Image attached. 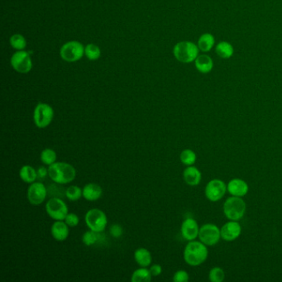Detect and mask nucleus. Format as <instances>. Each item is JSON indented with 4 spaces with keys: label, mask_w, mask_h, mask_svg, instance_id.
Instances as JSON below:
<instances>
[{
    "label": "nucleus",
    "mask_w": 282,
    "mask_h": 282,
    "mask_svg": "<svg viewBox=\"0 0 282 282\" xmlns=\"http://www.w3.org/2000/svg\"><path fill=\"white\" fill-rule=\"evenodd\" d=\"M48 176L51 181L59 185L72 182L77 177V170L65 161H56L48 167Z\"/></svg>",
    "instance_id": "obj_1"
},
{
    "label": "nucleus",
    "mask_w": 282,
    "mask_h": 282,
    "mask_svg": "<svg viewBox=\"0 0 282 282\" xmlns=\"http://www.w3.org/2000/svg\"><path fill=\"white\" fill-rule=\"evenodd\" d=\"M209 256L207 246L201 241H189L184 249L183 257L187 265L198 266L203 264Z\"/></svg>",
    "instance_id": "obj_2"
},
{
    "label": "nucleus",
    "mask_w": 282,
    "mask_h": 282,
    "mask_svg": "<svg viewBox=\"0 0 282 282\" xmlns=\"http://www.w3.org/2000/svg\"><path fill=\"white\" fill-rule=\"evenodd\" d=\"M247 204L243 198L230 196L223 203V210L225 217L229 220L239 221L246 214Z\"/></svg>",
    "instance_id": "obj_3"
},
{
    "label": "nucleus",
    "mask_w": 282,
    "mask_h": 282,
    "mask_svg": "<svg viewBox=\"0 0 282 282\" xmlns=\"http://www.w3.org/2000/svg\"><path fill=\"white\" fill-rule=\"evenodd\" d=\"M200 49L198 45L189 41H183L175 44L173 48V54L175 59L182 63H191L195 62L199 56Z\"/></svg>",
    "instance_id": "obj_4"
},
{
    "label": "nucleus",
    "mask_w": 282,
    "mask_h": 282,
    "mask_svg": "<svg viewBox=\"0 0 282 282\" xmlns=\"http://www.w3.org/2000/svg\"><path fill=\"white\" fill-rule=\"evenodd\" d=\"M85 221L89 229L99 234L105 231L107 227L108 218L106 214L97 208L90 209L86 212Z\"/></svg>",
    "instance_id": "obj_5"
},
{
    "label": "nucleus",
    "mask_w": 282,
    "mask_h": 282,
    "mask_svg": "<svg viewBox=\"0 0 282 282\" xmlns=\"http://www.w3.org/2000/svg\"><path fill=\"white\" fill-rule=\"evenodd\" d=\"M54 110L46 103H38L33 111V122L36 127L43 129L51 125L54 119Z\"/></svg>",
    "instance_id": "obj_6"
},
{
    "label": "nucleus",
    "mask_w": 282,
    "mask_h": 282,
    "mask_svg": "<svg viewBox=\"0 0 282 282\" xmlns=\"http://www.w3.org/2000/svg\"><path fill=\"white\" fill-rule=\"evenodd\" d=\"M85 55V47L77 41L65 43L60 50V56L65 62L76 63Z\"/></svg>",
    "instance_id": "obj_7"
},
{
    "label": "nucleus",
    "mask_w": 282,
    "mask_h": 282,
    "mask_svg": "<svg viewBox=\"0 0 282 282\" xmlns=\"http://www.w3.org/2000/svg\"><path fill=\"white\" fill-rule=\"evenodd\" d=\"M46 212L52 219L64 220L69 213L65 201L59 197H52L46 204Z\"/></svg>",
    "instance_id": "obj_8"
},
{
    "label": "nucleus",
    "mask_w": 282,
    "mask_h": 282,
    "mask_svg": "<svg viewBox=\"0 0 282 282\" xmlns=\"http://www.w3.org/2000/svg\"><path fill=\"white\" fill-rule=\"evenodd\" d=\"M198 237L200 241L204 244H205L207 247L216 245L221 239L220 229L214 223H204L200 227Z\"/></svg>",
    "instance_id": "obj_9"
},
{
    "label": "nucleus",
    "mask_w": 282,
    "mask_h": 282,
    "mask_svg": "<svg viewBox=\"0 0 282 282\" xmlns=\"http://www.w3.org/2000/svg\"><path fill=\"white\" fill-rule=\"evenodd\" d=\"M227 185L220 179H214L209 181L204 189V195L207 200L211 202H218L225 195Z\"/></svg>",
    "instance_id": "obj_10"
},
{
    "label": "nucleus",
    "mask_w": 282,
    "mask_h": 282,
    "mask_svg": "<svg viewBox=\"0 0 282 282\" xmlns=\"http://www.w3.org/2000/svg\"><path fill=\"white\" fill-rule=\"evenodd\" d=\"M10 62L12 67L18 73H29L32 68V62L28 51H17L12 56Z\"/></svg>",
    "instance_id": "obj_11"
},
{
    "label": "nucleus",
    "mask_w": 282,
    "mask_h": 282,
    "mask_svg": "<svg viewBox=\"0 0 282 282\" xmlns=\"http://www.w3.org/2000/svg\"><path fill=\"white\" fill-rule=\"evenodd\" d=\"M47 189L44 184L40 181H35L30 184L27 192V197L29 203L32 205H40L46 201Z\"/></svg>",
    "instance_id": "obj_12"
},
{
    "label": "nucleus",
    "mask_w": 282,
    "mask_h": 282,
    "mask_svg": "<svg viewBox=\"0 0 282 282\" xmlns=\"http://www.w3.org/2000/svg\"><path fill=\"white\" fill-rule=\"evenodd\" d=\"M221 238L226 242H233L237 239L242 234V226L238 221L229 220L220 229Z\"/></svg>",
    "instance_id": "obj_13"
},
{
    "label": "nucleus",
    "mask_w": 282,
    "mask_h": 282,
    "mask_svg": "<svg viewBox=\"0 0 282 282\" xmlns=\"http://www.w3.org/2000/svg\"><path fill=\"white\" fill-rule=\"evenodd\" d=\"M200 227L198 225L197 221L193 218H187L184 220L181 224V233L184 239L188 242L195 240L199 237Z\"/></svg>",
    "instance_id": "obj_14"
},
{
    "label": "nucleus",
    "mask_w": 282,
    "mask_h": 282,
    "mask_svg": "<svg viewBox=\"0 0 282 282\" xmlns=\"http://www.w3.org/2000/svg\"><path fill=\"white\" fill-rule=\"evenodd\" d=\"M249 184L239 178L232 179L231 181H229V183L227 184V191L229 192L232 196L243 198L249 193Z\"/></svg>",
    "instance_id": "obj_15"
},
{
    "label": "nucleus",
    "mask_w": 282,
    "mask_h": 282,
    "mask_svg": "<svg viewBox=\"0 0 282 282\" xmlns=\"http://www.w3.org/2000/svg\"><path fill=\"white\" fill-rule=\"evenodd\" d=\"M69 226L66 224L64 220H57L55 221L51 227V236L54 239L58 242H63L67 239L70 235Z\"/></svg>",
    "instance_id": "obj_16"
},
{
    "label": "nucleus",
    "mask_w": 282,
    "mask_h": 282,
    "mask_svg": "<svg viewBox=\"0 0 282 282\" xmlns=\"http://www.w3.org/2000/svg\"><path fill=\"white\" fill-rule=\"evenodd\" d=\"M183 179L189 187H197L201 184L202 174L197 167L189 166L184 170Z\"/></svg>",
    "instance_id": "obj_17"
},
{
    "label": "nucleus",
    "mask_w": 282,
    "mask_h": 282,
    "mask_svg": "<svg viewBox=\"0 0 282 282\" xmlns=\"http://www.w3.org/2000/svg\"><path fill=\"white\" fill-rule=\"evenodd\" d=\"M103 195L102 187L96 183H88L83 188V198L87 201H98Z\"/></svg>",
    "instance_id": "obj_18"
},
{
    "label": "nucleus",
    "mask_w": 282,
    "mask_h": 282,
    "mask_svg": "<svg viewBox=\"0 0 282 282\" xmlns=\"http://www.w3.org/2000/svg\"><path fill=\"white\" fill-rule=\"evenodd\" d=\"M134 260L139 266L147 267L152 264L153 256L148 249L139 248L134 251Z\"/></svg>",
    "instance_id": "obj_19"
},
{
    "label": "nucleus",
    "mask_w": 282,
    "mask_h": 282,
    "mask_svg": "<svg viewBox=\"0 0 282 282\" xmlns=\"http://www.w3.org/2000/svg\"><path fill=\"white\" fill-rule=\"evenodd\" d=\"M195 68L199 72L202 74H208L213 70L214 67V62L211 57L203 54L199 55L195 61Z\"/></svg>",
    "instance_id": "obj_20"
},
{
    "label": "nucleus",
    "mask_w": 282,
    "mask_h": 282,
    "mask_svg": "<svg viewBox=\"0 0 282 282\" xmlns=\"http://www.w3.org/2000/svg\"><path fill=\"white\" fill-rule=\"evenodd\" d=\"M19 177L25 183H33L37 181V170L30 165H24L20 168Z\"/></svg>",
    "instance_id": "obj_21"
},
{
    "label": "nucleus",
    "mask_w": 282,
    "mask_h": 282,
    "mask_svg": "<svg viewBox=\"0 0 282 282\" xmlns=\"http://www.w3.org/2000/svg\"><path fill=\"white\" fill-rule=\"evenodd\" d=\"M215 38L211 33H204L198 40V47L200 51L208 52L215 47Z\"/></svg>",
    "instance_id": "obj_22"
},
{
    "label": "nucleus",
    "mask_w": 282,
    "mask_h": 282,
    "mask_svg": "<svg viewBox=\"0 0 282 282\" xmlns=\"http://www.w3.org/2000/svg\"><path fill=\"white\" fill-rule=\"evenodd\" d=\"M215 51L220 58L229 59L234 56L235 49L230 43L226 42V41H223V42L218 43L216 47H215Z\"/></svg>",
    "instance_id": "obj_23"
},
{
    "label": "nucleus",
    "mask_w": 282,
    "mask_h": 282,
    "mask_svg": "<svg viewBox=\"0 0 282 282\" xmlns=\"http://www.w3.org/2000/svg\"><path fill=\"white\" fill-rule=\"evenodd\" d=\"M153 275L147 267H140L133 271L131 277L132 282H149L153 280Z\"/></svg>",
    "instance_id": "obj_24"
},
{
    "label": "nucleus",
    "mask_w": 282,
    "mask_h": 282,
    "mask_svg": "<svg viewBox=\"0 0 282 282\" xmlns=\"http://www.w3.org/2000/svg\"><path fill=\"white\" fill-rule=\"evenodd\" d=\"M57 153L52 148H49V147L45 148L40 154V160L43 162V165L47 167L55 163L57 161Z\"/></svg>",
    "instance_id": "obj_25"
},
{
    "label": "nucleus",
    "mask_w": 282,
    "mask_h": 282,
    "mask_svg": "<svg viewBox=\"0 0 282 282\" xmlns=\"http://www.w3.org/2000/svg\"><path fill=\"white\" fill-rule=\"evenodd\" d=\"M180 160H181V163L187 167L194 166V164L197 160V156L193 150L185 149L180 154Z\"/></svg>",
    "instance_id": "obj_26"
},
{
    "label": "nucleus",
    "mask_w": 282,
    "mask_h": 282,
    "mask_svg": "<svg viewBox=\"0 0 282 282\" xmlns=\"http://www.w3.org/2000/svg\"><path fill=\"white\" fill-rule=\"evenodd\" d=\"M10 45L12 47L15 48L17 51H23L27 47V41L25 37H23L21 34H14L10 37Z\"/></svg>",
    "instance_id": "obj_27"
},
{
    "label": "nucleus",
    "mask_w": 282,
    "mask_h": 282,
    "mask_svg": "<svg viewBox=\"0 0 282 282\" xmlns=\"http://www.w3.org/2000/svg\"><path fill=\"white\" fill-rule=\"evenodd\" d=\"M65 197L70 201H79L83 197V189L77 186H71L65 189Z\"/></svg>",
    "instance_id": "obj_28"
},
{
    "label": "nucleus",
    "mask_w": 282,
    "mask_h": 282,
    "mask_svg": "<svg viewBox=\"0 0 282 282\" xmlns=\"http://www.w3.org/2000/svg\"><path fill=\"white\" fill-rule=\"evenodd\" d=\"M85 55L88 59L91 61H96L101 56V51L98 46L91 43L85 47Z\"/></svg>",
    "instance_id": "obj_29"
},
{
    "label": "nucleus",
    "mask_w": 282,
    "mask_h": 282,
    "mask_svg": "<svg viewBox=\"0 0 282 282\" xmlns=\"http://www.w3.org/2000/svg\"><path fill=\"white\" fill-rule=\"evenodd\" d=\"M225 279V272L220 266H215L209 271V280L211 282H222Z\"/></svg>",
    "instance_id": "obj_30"
},
{
    "label": "nucleus",
    "mask_w": 282,
    "mask_h": 282,
    "mask_svg": "<svg viewBox=\"0 0 282 282\" xmlns=\"http://www.w3.org/2000/svg\"><path fill=\"white\" fill-rule=\"evenodd\" d=\"M99 234V233H96L90 229L89 231L84 233V235L82 236V242L87 247L94 245L99 240V237H98Z\"/></svg>",
    "instance_id": "obj_31"
},
{
    "label": "nucleus",
    "mask_w": 282,
    "mask_h": 282,
    "mask_svg": "<svg viewBox=\"0 0 282 282\" xmlns=\"http://www.w3.org/2000/svg\"><path fill=\"white\" fill-rule=\"evenodd\" d=\"M64 221H65L69 227L74 228V227H77L79 224V218L75 213H68V215H66V217L65 218Z\"/></svg>",
    "instance_id": "obj_32"
},
{
    "label": "nucleus",
    "mask_w": 282,
    "mask_h": 282,
    "mask_svg": "<svg viewBox=\"0 0 282 282\" xmlns=\"http://www.w3.org/2000/svg\"><path fill=\"white\" fill-rule=\"evenodd\" d=\"M172 280L174 282H187L189 280V275L187 271L179 270L173 275Z\"/></svg>",
    "instance_id": "obj_33"
},
{
    "label": "nucleus",
    "mask_w": 282,
    "mask_h": 282,
    "mask_svg": "<svg viewBox=\"0 0 282 282\" xmlns=\"http://www.w3.org/2000/svg\"><path fill=\"white\" fill-rule=\"evenodd\" d=\"M110 233L112 237L114 238H119L124 234V229L119 224H113L110 227Z\"/></svg>",
    "instance_id": "obj_34"
},
{
    "label": "nucleus",
    "mask_w": 282,
    "mask_h": 282,
    "mask_svg": "<svg viewBox=\"0 0 282 282\" xmlns=\"http://www.w3.org/2000/svg\"><path fill=\"white\" fill-rule=\"evenodd\" d=\"M149 270L153 275V277H159L162 273V267L159 264H153V265L151 266Z\"/></svg>",
    "instance_id": "obj_35"
},
{
    "label": "nucleus",
    "mask_w": 282,
    "mask_h": 282,
    "mask_svg": "<svg viewBox=\"0 0 282 282\" xmlns=\"http://www.w3.org/2000/svg\"><path fill=\"white\" fill-rule=\"evenodd\" d=\"M37 178L38 179H45L47 176H48V168L46 167H40L37 168Z\"/></svg>",
    "instance_id": "obj_36"
}]
</instances>
